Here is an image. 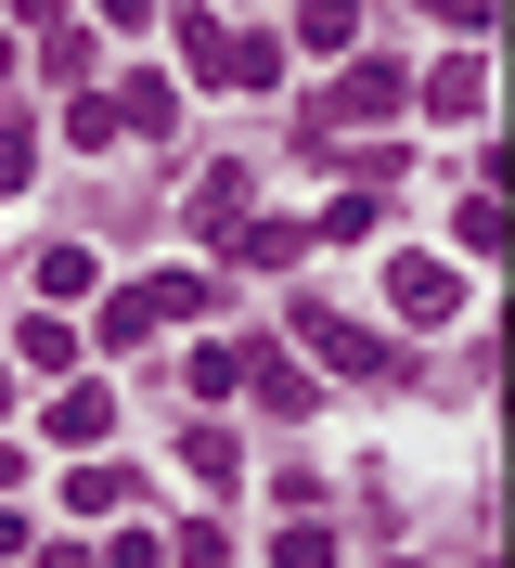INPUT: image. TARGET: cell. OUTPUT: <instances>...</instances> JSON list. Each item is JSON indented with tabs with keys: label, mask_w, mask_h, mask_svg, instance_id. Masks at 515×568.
Instances as JSON below:
<instances>
[{
	"label": "cell",
	"mask_w": 515,
	"mask_h": 568,
	"mask_svg": "<svg viewBox=\"0 0 515 568\" xmlns=\"http://www.w3.org/2000/svg\"><path fill=\"white\" fill-rule=\"evenodd\" d=\"M0 414H13V388H0Z\"/></svg>",
	"instance_id": "cell-10"
},
{
	"label": "cell",
	"mask_w": 515,
	"mask_h": 568,
	"mask_svg": "<svg viewBox=\"0 0 515 568\" xmlns=\"http://www.w3.org/2000/svg\"><path fill=\"white\" fill-rule=\"evenodd\" d=\"M194 297H206L194 272H155V284H130V297L103 311V336H155V323H168V311H194Z\"/></svg>",
	"instance_id": "cell-2"
},
{
	"label": "cell",
	"mask_w": 515,
	"mask_h": 568,
	"mask_svg": "<svg viewBox=\"0 0 515 568\" xmlns=\"http://www.w3.org/2000/svg\"><path fill=\"white\" fill-rule=\"evenodd\" d=\"M400 91H412L400 65H348L336 91H322V116H387V104H400Z\"/></svg>",
	"instance_id": "cell-4"
},
{
	"label": "cell",
	"mask_w": 515,
	"mask_h": 568,
	"mask_svg": "<svg viewBox=\"0 0 515 568\" xmlns=\"http://www.w3.org/2000/svg\"><path fill=\"white\" fill-rule=\"evenodd\" d=\"M39 568H91V556H78V542H65V556H39Z\"/></svg>",
	"instance_id": "cell-9"
},
{
	"label": "cell",
	"mask_w": 515,
	"mask_h": 568,
	"mask_svg": "<svg viewBox=\"0 0 515 568\" xmlns=\"http://www.w3.org/2000/svg\"><path fill=\"white\" fill-rule=\"evenodd\" d=\"M103 426H116V400H103V388H65V400H52V439H65V453H78V439H103Z\"/></svg>",
	"instance_id": "cell-6"
},
{
	"label": "cell",
	"mask_w": 515,
	"mask_h": 568,
	"mask_svg": "<svg viewBox=\"0 0 515 568\" xmlns=\"http://www.w3.org/2000/svg\"><path fill=\"white\" fill-rule=\"evenodd\" d=\"M348 27H361L348 0H297V39H309V52H348Z\"/></svg>",
	"instance_id": "cell-7"
},
{
	"label": "cell",
	"mask_w": 515,
	"mask_h": 568,
	"mask_svg": "<svg viewBox=\"0 0 515 568\" xmlns=\"http://www.w3.org/2000/svg\"><path fill=\"white\" fill-rule=\"evenodd\" d=\"M387 297H400V323H451V311H464V284H451L439 258H400V272H387Z\"/></svg>",
	"instance_id": "cell-3"
},
{
	"label": "cell",
	"mask_w": 515,
	"mask_h": 568,
	"mask_svg": "<svg viewBox=\"0 0 515 568\" xmlns=\"http://www.w3.org/2000/svg\"><path fill=\"white\" fill-rule=\"evenodd\" d=\"M297 336L336 362V375H400V349H387V336H361V323H336L322 297H297Z\"/></svg>",
	"instance_id": "cell-1"
},
{
	"label": "cell",
	"mask_w": 515,
	"mask_h": 568,
	"mask_svg": "<svg viewBox=\"0 0 515 568\" xmlns=\"http://www.w3.org/2000/svg\"><path fill=\"white\" fill-rule=\"evenodd\" d=\"M439 13H451V27H477V13H490V0H439Z\"/></svg>",
	"instance_id": "cell-8"
},
{
	"label": "cell",
	"mask_w": 515,
	"mask_h": 568,
	"mask_svg": "<svg viewBox=\"0 0 515 568\" xmlns=\"http://www.w3.org/2000/svg\"><path fill=\"white\" fill-rule=\"evenodd\" d=\"M425 104H439V116H477V104H490V65H477V52H451V65L425 78Z\"/></svg>",
	"instance_id": "cell-5"
}]
</instances>
